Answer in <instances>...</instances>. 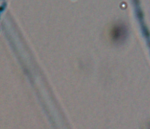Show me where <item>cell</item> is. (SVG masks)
I'll return each mask as SVG.
<instances>
[{"instance_id": "cell-1", "label": "cell", "mask_w": 150, "mask_h": 129, "mask_svg": "<svg viewBox=\"0 0 150 129\" xmlns=\"http://www.w3.org/2000/svg\"><path fill=\"white\" fill-rule=\"evenodd\" d=\"M126 30L122 25H114L109 31V38L113 42H120L124 39Z\"/></svg>"}, {"instance_id": "cell-2", "label": "cell", "mask_w": 150, "mask_h": 129, "mask_svg": "<svg viewBox=\"0 0 150 129\" xmlns=\"http://www.w3.org/2000/svg\"><path fill=\"white\" fill-rule=\"evenodd\" d=\"M148 129H150V124L149 125V126H148Z\"/></svg>"}]
</instances>
